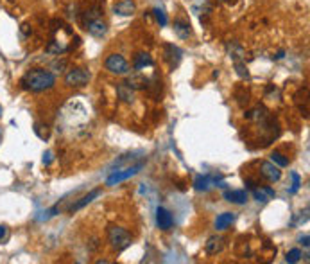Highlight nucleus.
Listing matches in <instances>:
<instances>
[{"mask_svg":"<svg viewBox=\"0 0 310 264\" xmlns=\"http://www.w3.org/2000/svg\"><path fill=\"white\" fill-rule=\"evenodd\" d=\"M54 87H56V74L47 69H31L20 78L22 90L33 92V94L49 92Z\"/></svg>","mask_w":310,"mask_h":264,"instance_id":"nucleus-1","label":"nucleus"},{"mask_svg":"<svg viewBox=\"0 0 310 264\" xmlns=\"http://www.w3.org/2000/svg\"><path fill=\"white\" fill-rule=\"evenodd\" d=\"M108 243H110L111 250L113 252H124L126 248L131 246L133 243V237L131 234L122 227H110L108 228Z\"/></svg>","mask_w":310,"mask_h":264,"instance_id":"nucleus-2","label":"nucleus"},{"mask_svg":"<svg viewBox=\"0 0 310 264\" xmlns=\"http://www.w3.org/2000/svg\"><path fill=\"white\" fill-rule=\"evenodd\" d=\"M90 78L92 76L88 71H85V69H81V67H73V69H70V71L66 72L65 85L68 88H83L88 85Z\"/></svg>","mask_w":310,"mask_h":264,"instance_id":"nucleus-3","label":"nucleus"},{"mask_svg":"<svg viewBox=\"0 0 310 264\" xmlns=\"http://www.w3.org/2000/svg\"><path fill=\"white\" fill-rule=\"evenodd\" d=\"M104 67H106V71L110 74H115V76H126L129 72V63L126 61L122 54H110L104 61Z\"/></svg>","mask_w":310,"mask_h":264,"instance_id":"nucleus-4","label":"nucleus"},{"mask_svg":"<svg viewBox=\"0 0 310 264\" xmlns=\"http://www.w3.org/2000/svg\"><path fill=\"white\" fill-rule=\"evenodd\" d=\"M215 185L226 189V183L222 182V176H219V174H201L194 180V189L199 192H206Z\"/></svg>","mask_w":310,"mask_h":264,"instance_id":"nucleus-5","label":"nucleus"},{"mask_svg":"<svg viewBox=\"0 0 310 264\" xmlns=\"http://www.w3.org/2000/svg\"><path fill=\"white\" fill-rule=\"evenodd\" d=\"M143 167V162H140V164L133 165V167H127V169L124 171H115L111 176H108L106 180V185H117V183L124 182V180H129V178H133L135 174H138V171Z\"/></svg>","mask_w":310,"mask_h":264,"instance_id":"nucleus-6","label":"nucleus"},{"mask_svg":"<svg viewBox=\"0 0 310 264\" xmlns=\"http://www.w3.org/2000/svg\"><path fill=\"white\" fill-rule=\"evenodd\" d=\"M260 176L267 182L274 183V182H280V178H282V171L278 167L276 164L273 162H262L260 164Z\"/></svg>","mask_w":310,"mask_h":264,"instance_id":"nucleus-7","label":"nucleus"},{"mask_svg":"<svg viewBox=\"0 0 310 264\" xmlns=\"http://www.w3.org/2000/svg\"><path fill=\"white\" fill-rule=\"evenodd\" d=\"M156 227L164 232L171 230V228L174 227V216H172L167 209H164V207H158V209H156Z\"/></svg>","mask_w":310,"mask_h":264,"instance_id":"nucleus-8","label":"nucleus"},{"mask_svg":"<svg viewBox=\"0 0 310 264\" xmlns=\"http://www.w3.org/2000/svg\"><path fill=\"white\" fill-rule=\"evenodd\" d=\"M181 56H183V52H181L180 47L172 45V43H165V47H164V59L169 63V67H171V69H176V67L180 65Z\"/></svg>","mask_w":310,"mask_h":264,"instance_id":"nucleus-9","label":"nucleus"},{"mask_svg":"<svg viewBox=\"0 0 310 264\" xmlns=\"http://www.w3.org/2000/svg\"><path fill=\"white\" fill-rule=\"evenodd\" d=\"M85 29L95 38H102L104 34L108 33V24L102 18H94V20L86 22L85 24Z\"/></svg>","mask_w":310,"mask_h":264,"instance_id":"nucleus-10","label":"nucleus"},{"mask_svg":"<svg viewBox=\"0 0 310 264\" xmlns=\"http://www.w3.org/2000/svg\"><path fill=\"white\" fill-rule=\"evenodd\" d=\"M192 13L197 15L201 20V24H206V18L210 17V13H212V4H210L208 0H197L194 4L190 6Z\"/></svg>","mask_w":310,"mask_h":264,"instance_id":"nucleus-11","label":"nucleus"},{"mask_svg":"<svg viewBox=\"0 0 310 264\" xmlns=\"http://www.w3.org/2000/svg\"><path fill=\"white\" fill-rule=\"evenodd\" d=\"M222 198L229 203H235V205H244V203H248L249 194L244 189H231V190H224Z\"/></svg>","mask_w":310,"mask_h":264,"instance_id":"nucleus-12","label":"nucleus"},{"mask_svg":"<svg viewBox=\"0 0 310 264\" xmlns=\"http://www.w3.org/2000/svg\"><path fill=\"white\" fill-rule=\"evenodd\" d=\"M172 29H174L176 36L181 38V40H188V38L192 36V25H190V22L185 20V18H176Z\"/></svg>","mask_w":310,"mask_h":264,"instance_id":"nucleus-13","label":"nucleus"},{"mask_svg":"<svg viewBox=\"0 0 310 264\" xmlns=\"http://www.w3.org/2000/svg\"><path fill=\"white\" fill-rule=\"evenodd\" d=\"M113 11H115V15H119V17H131V15H135V11H136L135 0H120V2L115 4Z\"/></svg>","mask_w":310,"mask_h":264,"instance_id":"nucleus-14","label":"nucleus"},{"mask_svg":"<svg viewBox=\"0 0 310 264\" xmlns=\"http://www.w3.org/2000/svg\"><path fill=\"white\" fill-rule=\"evenodd\" d=\"M204 250H206L208 255H217V253H220L224 250V239L219 237V235H212V237L206 241V244H204Z\"/></svg>","mask_w":310,"mask_h":264,"instance_id":"nucleus-15","label":"nucleus"},{"mask_svg":"<svg viewBox=\"0 0 310 264\" xmlns=\"http://www.w3.org/2000/svg\"><path fill=\"white\" fill-rule=\"evenodd\" d=\"M126 85L129 88H133V90H147V87H149V79L142 74H131V76H127Z\"/></svg>","mask_w":310,"mask_h":264,"instance_id":"nucleus-16","label":"nucleus"},{"mask_svg":"<svg viewBox=\"0 0 310 264\" xmlns=\"http://www.w3.org/2000/svg\"><path fill=\"white\" fill-rule=\"evenodd\" d=\"M253 196L255 200H257L258 203H265V202H269V200H274L276 198V192H274V189H271L269 185H265V187H255L253 189Z\"/></svg>","mask_w":310,"mask_h":264,"instance_id":"nucleus-17","label":"nucleus"},{"mask_svg":"<svg viewBox=\"0 0 310 264\" xmlns=\"http://www.w3.org/2000/svg\"><path fill=\"white\" fill-rule=\"evenodd\" d=\"M117 95H119V99L126 104L135 103V90L127 87L126 83H119V85H117Z\"/></svg>","mask_w":310,"mask_h":264,"instance_id":"nucleus-18","label":"nucleus"},{"mask_svg":"<svg viewBox=\"0 0 310 264\" xmlns=\"http://www.w3.org/2000/svg\"><path fill=\"white\" fill-rule=\"evenodd\" d=\"M102 190L101 189H94V190H90V192L86 194V196H83L81 200H79V202H75L73 203L72 207H70L68 209V212H75V211H81L83 207H86V205H90L92 202H94L95 198H97L99 194H101Z\"/></svg>","mask_w":310,"mask_h":264,"instance_id":"nucleus-19","label":"nucleus"},{"mask_svg":"<svg viewBox=\"0 0 310 264\" xmlns=\"http://www.w3.org/2000/svg\"><path fill=\"white\" fill-rule=\"evenodd\" d=\"M235 212H222V214L217 216L215 219V228L217 230H226V228H229L233 223H235Z\"/></svg>","mask_w":310,"mask_h":264,"instance_id":"nucleus-20","label":"nucleus"},{"mask_svg":"<svg viewBox=\"0 0 310 264\" xmlns=\"http://www.w3.org/2000/svg\"><path fill=\"white\" fill-rule=\"evenodd\" d=\"M152 58L151 54L147 52H136L135 54V59H133V69L135 71H142V69H145V67H152Z\"/></svg>","mask_w":310,"mask_h":264,"instance_id":"nucleus-21","label":"nucleus"},{"mask_svg":"<svg viewBox=\"0 0 310 264\" xmlns=\"http://www.w3.org/2000/svg\"><path fill=\"white\" fill-rule=\"evenodd\" d=\"M228 52H229V58L233 59V61H241L242 58H244V49H242V45H239L237 41H231L228 45Z\"/></svg>","mask_w":310,"mask_h":264,"instance_id":"nucleus-22","label":"nucleus"},{"mask_svg":"<svg viewBox=\"0 0 310 264\" xmlns=\"http://www.w3.org/2000/svg\"><path fill=\"white\" fill-rule=\"evenodd\" d=\"M271 162L276 164L278 167H287V165H289V158H287L285 155H282L280 151L271 153Z\"/></svg>","mask_w":310,"mask_h":264,"instance_id":"nucleus-23","label":"nucleus"},{"mask_svg":"<svg viewBox=\"0 0 310 264\" xmlns=\"http://www.w3.org/2000/svg\"><path fill=\"white\" fill-rule=\"evenodd\" d=\"M244 115H246V119L260 120V119H264L265 117V110L262 106H258V108H255V110H251V112H246Z\"/></svg>","mask_w":310,"mask_h":264,"instance_id":"nucleus-24","label":"nucleus"},{"mask_svg":"<svg viewBox=\"0 0 310 264\" xmlns=\"http://www.w3.org/2000/svg\"><path fill=\"white\" fill-rule=\"evenodd\" d=\"M301 257H303L301 250H299V248H292L290 252H287L285 260H287V262H290V264H294V262H298V260L301 259Z\"/></svg>","mask_w":310,"mask_h":264,"instance_id":"nucleus-25","label":"nucleus"},{"mask_svg":"<svg viewBox=\"0 0 310 264\" xmlns=\"http://www.w3.org/2000/svg\"><path fill=\"white\" fill-rule=\"evenodd\" d=\"M152 15H154V18H156V22L160 24V27H165V25H167V15H165L164 9L154 8L152 9Z\"/></svg>","mask_w":310,"mask_h":264,"instance_id":"nucleus-26","label":"nucleus"},{"mask_svg":"<svg viewBox=\"0 0 310 264\" xmlns=\"http://www.w3.org/2000/svg\"><path fill=\"white\" fill-rule=\"evenodd\" d=\"M235 71H237L239 78L242 79H249V71H248V67H246V63L242 61H235Z\"/></svg>","mask_w":310,"mask_h":264,"instance_id":"nucleus-27","label":"nucleus"},{"mask_svg":"<svg viewBox=\"0 0 310 264\" xmlns=\"http://www.w3.org/2000/svg\"><path fill=\"white\" fill-rule=\"evenodd\" d=\"M290 178H292V187L289 189V192L290 194H296L299 190V187H301V176H299L298 173H290Z\"/></svg>","mask_w":310,"mask_h":264,"instance_id":"nucleus-28","label":"nucleus"},{"mask_svg":"<svg viewBox=\"0 0 310 264\" xmlns=\"http://www.w3.org/2000/svg\"><path fill=\"white\" fill-rule=\"evenodd\" d=\"M34 133H36L40 139H43V141H45V139H49V128H47V126H43V124H40V122L34 124Z\"/></svg>","mask_w":310,"mask_h":264,"instance_id":"nucleus-29","label":"nucleus"},{"mask_svg":"<svg viewBox=\"0 0 310 264\" xmlns=\"http://www.w3.org/2000/svg\"><path fill=\"white\" fill-rule=\"evenodd\" d=\"M65 67H66V59H57V61L52 63V69L56 72H65Z\"/></svg>","mask_w":310,"mask_h":264,"instance_id":"nucleus-30","label":"nucleus"},{"mask_svg":"<svg viewBox=\"0 0 310 264\" xmlns=\"http://www.w3.org/2000/svg\"><path fill=\"white\" fill-rule=\"evenodd\" d=\"M299 244H301V246H305V248H308L310 246V235L308 234L301 235V237H299Z\"/></svg>","mask_w":310,"mask_h":264,"instance_id":"nucleus-31","label":"nucleus"},{"mask_svg":"<svg viewBox=\"0 0 310 264\" xmlns=\"http://www.w3.org/2000/svg\"><path fill=\"white\" fill-rule=\"evenodd\" d=\"M22 34H24V36H29V34H33V29H31V25L29 24H24L22 25Z\"/></svg>","mask_w":310,"mask_h":264,"instance_id":"nucleus-32","label":"nucleus"},{"mask_svg":"<svg viewBox=\"0 0 310 264\" xmlns=\"http://www.w3.org/2000/svg\"><path fill=\"white\" fill-rule=\"evenodd\" d=\"M50 162H52V153H50V151H47L45 155H43V164H45V165H49Z\"/></svg>","mask_w":310,"mask_h":264,"instance_id":"nucleus-33","label":"nucleus"},{"mask_svg":"<svg viewBox=\"0 0 310 264\" xmlns=\"http://www.w3.org/2000/svg\"><path fill=\"white\" fill-rule=\"evenodd\" d=\"M246 187H248V189H251V190H253L255 187H257V182H255V180H246Z\"/></svg>","mask_w":310,"mask_h":264,"instance_id":"nucleus-34","label":"nucleus"},{"mask_svg":"<svg viewBox=\"0 0 310 264\" xmlns=\"http://www.w3.org/2000/svg\"><path fill=\"white\" fill-rule=\"evenodd\" d=\"M6 234H8V228H6L4 225H0V241L4 239V237H6Z\"/></svg>","mask_w":310,"mask_h":264,"instance_id":"nucleus-35","label":"nucleus"},{"mask_svg":"<svg viewBox=\"0 0 310 264\" xmlns=\"http://www.w3.org/2000/svg\"><path fill=\"white\" fill-rule=\"evenodd\" d=\"M283 56H285V50L282 49V50H278V52L274 54V56H273V59H282Z\"/></svg>","mask_w":310,"mask_h":264,"instance_id":"nucleus-36","label":"nucleus"},{"mask_svg":"<svg viewBox=\"0 0 310 264\" xmlns=\"http://www.w3.org/2000/svg\"><path fill=\"white\" fill-rule=\"evenodd\" d=\"M2 141H4V129H2V126H0V144H2Z\"/></svg>","mask_w":310,"mask_h":264,"instance_id":"nucleus-37","label":"nucleus"},{"mask_svg":"<svg viewBox=\"0 0 310 264\" xmlns=\"http://www.w3.org/2000/svg\"><path fill=\"white\" fill-rule=\"evenodd\" d=\"M215 2H220V4H229V2H235V0H215Z\"/></svg>","mask_w":310,"mask_h":264,"instance_id":"nucleus-38","label":"nucleus"},{"mask_svg":"<svg viewBox=\"0 0 310 264\" xmlns=\"http://www.w3.org/2000/svg\"><path fill=\"white\" fill-rule=\"evenodd\" d=\"M2 112H4V110H2V104H0V117H2Z\"/></svg>","mask_w":310,"mask_h":264,"instance_id":"nucleus-39","label":"nucleus"}]
</instances>
